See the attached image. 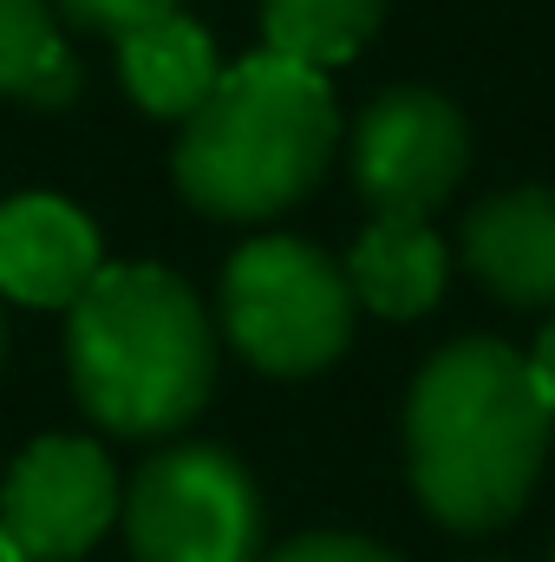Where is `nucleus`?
I'll return each mask as SVG.
<instances>
[{"label": "nucleus", "instance_id": "obj_1", "mask_svg": "<svg viewBox=\"0 0 555 562\" xmlns=\"http://www.w3.org/2000/svg\"><path fill=\"white\" fill-rule=\"evenodd\" d=\"M550 419L523 353L503 340L444 347L406 406V458L424 510L451 530L510 524L543 471Z\"/></svg>", "mask_w": 555, "mask_h": 562}, {"label": "nucleus", "instance_id": "obj_2", "mask_svg": "<svg viewBox=\"0 0 555 562\" xmlns=\"http://www.w3.org/2000/svg\"><path fill=\"white\" fill-rule=\"evenodd\" d=\"M66 360L105 431L157 438L209 400V321L170 269H99L72 301Z\"/></svg>", "mask_w": 555, "mask_h": 562}, {"label": "nucleus", "instance_id": "obj_3", "mask_svg": "<svg viewBox=\"0 0 555 562\" xmlns=\"http://www.w3.org/2000/svg\"><path fill=\"white\" fill-rule=\"evenodd\" d=\"M340 119L320 72L256 53L216 79L177 144V183L209 216H275L333 157Z\"/></svg>", "mask_w": 555, "mask_h": 562}, {"label": "nucleus", "instance_id": "obj_4", "mask_svg": "<svg viewBox=\"0 0 555 562\" xmlns=\"http://www.w3.org/2000/svg\"><path fill=\"white\" fill-rule=\"evenodd\" d=\"M223 321L262 373H314L353 334V288L320 249L262 236L223 276Z\"/></svg>", "mask_w": 555, "mask_h": 562}, {"label": "nucleus", "instance_id": "obj_5", "mask_svg": "<svg viewBox=\"0 0 555 562\" xmlns=\"http://www.w3.org/2000/svg\"><path fill=\"white\" fill-rule=\"evenodd\" d=\"M125 530L138 562H256L262 497L229 451L183 445L132 477Z\"/></svg>", "mask_w": 555, "mask_h": 562}, {"label": "nucleus", "instance_id": "obj_6", "mask_svg": "<svg viewBox=\"0 0 555 562\" xmlns=\"http://www.w3.org/2000/svg\"><path fill=\"white\" fill-rule=\"evenodd\" d=\"M112 510H118V484L92 438L26 445L0 491V530L20 550V562H66L92 550Z\"/></svg>", "mask_w": 555, "mask_h": 562}, {"label": "nucleus", "instance_id": "obj_7", "mask_svg": "<svg viewBox=\"0 0 555 562\" xmlns=\"http://www.w3.org/2000/svg\"><path fill=\"white\" fill-rule=\"evenodd\" d=\"M353 177L380 216H424L464 177V119L438 92H386L353 138Z\"/></svg>", "mask_w": 555, "mask_h": 562}, {"label": "nucleus", "instance_id": "obj_8", "mask_svg": "<svg viewBox=\"0 0 555 562\" xmlns=\"http://www.w3.org/2000/svg\"><path fill=\"white\" fill-rule=\"evenodd\" d=\"M99 276L92 223L59 196H13L0 210V288L26 307H72Z\"/></svg>", "mask_w": 555, "mask_h": 562}, {"label": "nucleus", "instance_id": "obj_9", "mask_svg": "<svg viewBox=\"0 0 555 562\" xmlns=\"http://www.w3.org/2000/svg\"><path fill=\"white\" fill-rule=\"evenodd\" d=\"M464 256L517 307H555V196L510 190L464 223Z\"/></svg>", "mask_w": 555, "mask_h": 562}, {"label": "nucleus", "instance_id": "obj_10", "mask_svg": "<svg viewBox=\"0 0 555 562\" xmlns=\"http://www.w3.org/2000/svg\"><path fill=\"white\" fill-rule=\"evenodd\" d=\"M118 59H125V86L144 112L157 119H190L209 92H216V46L196 20L183 13H163V20H144L132 33H118Z\"/></svg>", "mask_w": 555, "mask_h": 562}, {"label": "nucleus", "instance_id": "obj_11", "mask_svg": "<svg viewBox=\"0 0 555 562\" xmlns=\"http://www.w3.org/2000/svg\"><path fill=\"white\" fill-rule=\"evenodd\" d=\"M347 288L373 314L412 321V314H424L444 294V249H438V236L424 223H412V216H380L360 236L353 262H347Z\"/></svg>", "mask_w": 555, "mask_h": 562}, {"label": "nucleus", "instance_id": "obj_12", "mask_svg": "<svg viewBox=\"0 0 555 562\" xmlns=\"http://www.w3.org/2000/svg\"><path fill=\"white\" fill-rule=\"evenodd\" d=\"M0 92L26 105L79 99V59L53 33V13L39 0H0Z\"/></svg>", "mask_w": 555, "mask_h": 562}, {"label": "nucleus", "instance_id": "obj_13", "mask_svg": "<svg viewBox=\"0 0 555 562\" xmlns=\"http://www.w3.org/2000/svg\"><path fill=\"white\" fill-rule=\"evenodd\" d=\"M373 20H380V0H262L269 53L307 66V72L353 59L360 40L373 33Z\"/></svg>", "mask_w": 555, "mask_h": 562}, {"label": "nucleus", "instance_id": "obj_14", "mask_svg": "<svg viewBox=\"0 0 555 562\" xmlns=\"http://www.w3.org/2000/svg\"><path fill=\"white\" fill-rule=\"evenodd\" d=\"M79 26H99V33H132L144 20H163L177 13V0H59Z\"/></svg>", "mask_w": 555, "mask_h": 562}, {"label": "nucleus", "instance_id": "obj_15", "mask_svg": "<svg viewBox=\"0 0 555 562\" xmlns=\"http://www.w3.org/2000/svg\"><path fill=\"white\" fill-rule=\"evenodd\" d=\"M269 562H393V557L366 537H301V543H281Z\"/></svg>", "mask_w": 555, "mask_h": 562}, {"label": "nucleus", "instance_id": "obj_16", "mask_svg": "<svg viewBox=\"0 0 555 562\" xmlns=\"http://www.w3.org/2000/svg\"><path fill=\"white\" fill-rule=\"evenodd\" d=\"M530 380H536L543 406L555 413V321L543 327V340H536V353H530Z\"/></svg>", "mask_w": 555, "mask_h": 562}, {"label": "nucleus", "instance_id": "obj_17", "mask_svg": "<svg viewBox=\"0 0 555 562\" xmlns=\"http://www.w3.org/2000/svg\"><path fill=\"white\" fill-rule=\"evenodd\" d=\"M0 562H20V550H13V543H7V530H0Z\"/></svg>", "mask_w": 555, "mask_h": 562}]
</instances>
